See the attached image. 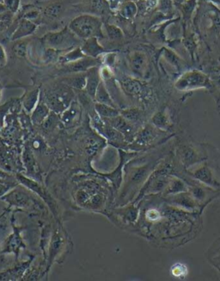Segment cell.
Segmentation results:
<instances>
[{
  "label": "cell",
  "instance_id": "6da1fadb",
  "mask_svg": "<svg viewBox=\"0 0 220 281\" xmlns=\"http://www.w3.org/2000/svg\"><path fill=\"white\" fill-rule=\"evenodd\" d=\"M77 205L92 211H100L105 205V192L94 182H88L78 187L75 193Z\"/></svg>",
  "mask_w": 220,
  "mask_h": 281
},
{
  "label": "cell",
  "instance_id": "7a4b0ae2",
  "mask_svg": "<svg viewBox=\"0 0 220 281\" xmlns=\"http://www.w3.org/2000/svg\"><path fill=\"white\" fill-rule=\"evenodd\" d=\"M68 27L79 39L88 40L93 37H104L102 21L99 17L93 15L85 14L77 16L70 22Z\"/></svg>",
  "mask_w": 220,
  "mask_h": 281
},
{
  "label": "cell",
  "instance_id": "3957f363",
  "mask_svg": "<svg viewBox=\"0 0 220 281\" xmlns=\"http://www.w3.org/2000/svg\"><path fill=\"white\" fill-rule=\"evenodd\" d=\"M73 89L65 84L48 91L45 96V102L54 112L61 114L73 101Z\"/></svg>",
  "mask_w": 220,
  "mask_h": 281
},
{
  "label": "cell",
  "instance_id": "277c9868",
  "mask_svg": "<svg viewBox=\"0 0 220 281\" xmlns=\"http://www.w3.org/2000/svg\"><path fill=\"white\" fill-rule=\"evenodd\" d=\"M77 35L72 31L69 27L65 28L61 31L48 33L42 38V41L48 48H55L56 50H68L73 48L79 43V40Z\"/></svg>",
  "mask_w": 220,
  "mask_h": 281
},
{
  "label": "cell",
  "instance_id": "5b68a950",
  "mask_svg": "<svg viewBox=\"0 0 220 281\" xmlns=\"http://www.w3.org/2000/svg\"><path fill=\"white\" fill-rule=\"evenodd\" d=\"M209 80L204 74L199 72H190L182 75L176 83V88L180 91H189L193 89L207 87Z\"/></svg>",
  "mask_w": 220,
  "mask_h": 281
},
{
  "label": "cell",
  "instance_id": "8992f818",
  "mask_svg": "<svg viewBox=\"0 0 220 281\" xmlns=\"http://www.w3.org/2000/svg\"><path fill=\"white\" fill-rule=\"evenodd\" d=\"M11 224H12L13 232L4 242L2 254L12 253L16 256V260H17L19 256L20 250L25 248V244L22 240V235H21L23 228L18 227L15 225L14 214L12 215V218H11Z\"/></svg>",
  "mask_w": 220,
  "mask_h": 281
},
{
  "label": "cell",
  "instance_id": "52a82bcc",
  "mask_svg": "<svg viewBox=\"0 0 220 281\" xmlns=\"http://www.w3.org/2000/svg\"><path fill=\"white\" fill-rule=\"evenodd\" d=\"M16 179L19 182L20 184L24 185L27 188L32 190L33 192L37 193L49 205V207L54 212V214H57L55 200L52 198V196L47 192V190L45 189L44 187H42L38 183H36L35 181L31 180V179H29L28 177H24L19 173H17V175H16Z\"/></svg>",
  "mask_w": 220,
  "mask_h": 281
},
{
  "label": "cell",
  "instance_id": "ba28073f",
  "mask_svg": "<svg viewBox=\"0 0 220 281\" xmlns=\"http://www.w3.org/2000/svg\"><path fill=\"white\" fill-rule=\"evenodd\" d=\"M82 114L81 106L77 101H73L66 110L61 113V121L67 128H72L79 122Z\"/></svg>",
  "mask_w": 220,
  "mask_h": 281
},
{
  "label": "cell",
  "instance_id": "9c48e42d",
  "mask_svg": "<svg viewBox=\"0 0 220 281\" xmlns=\"http://www.w3.org/2000/svg\"><path fill=\"white\" fill-rule=\"evenodd\" d=\"M168 199L171 205L176 207H180L188 212H195L199 205L189 192L169 195Z\"/></svg>",
  "mask_w": 220,
  "mask_h": 281
},
{
  "label": "cell",
  "instance_id": "30bf717a",
  "mask_svg": "<svg viewBox=\"0 0 220 281\" xmlns=\"http://www.w3.org/2000/svg\"><path fill=\"white\" fill-rule=\"evenodd\" d=\"M120 154H121V162L115 171L110 173H107V174H100L101 177H103L110 181L114 189L115 190L119 189L121 187V183H122V174H123V166L129 158L134 156V154L127 153L122 151H120Z\"/></svg>",
  "mask_w": 220,
  "mask_h": 281
},
{
  "label": "cell",
  "instance_id": "8fae6325",
  "mask_svg": "<svg viewBox=\"0 0 220 281\" xmlns=\"http://www.w3.org/2000/svg\"><path fill=\"white\" fill-rule=\"evenodd\" d=\"M103 120H105L108 123L110 124L114 128H115L122 135L124 136L126 140H130L134 138V126L130 121L125 119L124 117L121 114L118 116L114 117V118L103 119Z\"/></svg>",
  "mask_w": 220,
  "mask_h": 281
},
{
  "label": "cell",
  "instance_id": "7c38bea8",
  "mask_svg": "<svg viewBox=\"0 0 220 281\" xmlns=\"http://www.w3.org/2000/svg\"><path fill=\"white\" fill-rule=\"evenodd\" d=\"M192 177L196 180L200 181L204 185L218 188L220 187V183L215 177L213 171L208 166H201L192 171Z\"/></svg>",
  "mask_w": 220,
  "mask_h": 281
},
{
  "label": "cell",
  "instance_id": "4fadbf2b",
  "mask_svg": "<svg viewBox=\"0 0 220 281\" xmlns=\"http://www.w3.org/2000/svg\"><path fill=\"white\" fill-rule=\"evenodd\" d=\"M85 74H86L85 92L90 97L95 100L96 90L98 88L100 83L102 82L100 69L97 67H91L89 70H87Z\"/></svg>",
  "mask_w": 220,
  "mask_h": 281
},
{
  "label": "cell",
  "instance_id": "5bb4252c",
  "mask_svg": "<svg viewBox=\"0 0 220 281\" xmlns=\"http://www.w3.org/2000/svg\"><path fill=\"white\" fill-rule=\"evenodd\" d=\"M37 29V25L31 20L22 18L18 22L16 30L11 36V41H18L33 35Z\"/></svg>",
  "mask_w": 220,
  "mask_h": 281
},
{
  "label": "cell",
  "instance_id": "9a60e30c",
  "mask_svg": "<svg viewBox=\"0 0 220 281\" xmlns=\"http://www.w3.org/2000/svg\"><path fill=\"white\" fill-rule=\"evenodd\" d=\"M31 262H32V259H29L26 262L16 266L15 268L8 269L5 271L0 272V281H18V280H21V277L24 275L25 272L29 269Z\"/></svg>",
  "mask_w": 220,
  "mask_h": 281
},
{
  "label": "cell",
  "instance_id": "2e32d148",
  "mask_svg": "<svg viewBox=\"0 0 220 281\" xmlns=\"http://www.w3.org/2000/svg\"><path fill=\"white\" fill-rule=\"evenodd\" d=\"M98 64L99 62L96 60V58L86 56L72 63L67 64V71L70 73H79L86 72L87 70H89L91 67H97Z\"/></svg>",
  "mask_w": 220,
  "mask_h": 281
},
{
  "label": "cell",
  "instance_id": "e0dca14e",
  "mask_svg": "<svg viewBox=\"0 0 220 281\" xmlns=\"http://www.w3.org/2000/svg\"><path fill=\"white\" fill-rule=\"evenodd\" d=\"M50 114V108L48 107L45 101L40 100L38 104L36 105L35 109L31 113V121L34 125H42L44 123L45 120L48 119Z\"/></svg>",
  "mask_w": 220,
  "mask_h": 281
},
{
  "label": "cell",
  "instance_id": "ac0fdd59",
  "mask_svg": "<svg viewBox=\"0 0 220 281\" xmlns=\"http://www.w3.org/2000/svg\"><path fill=\"white\" fill-rule=\"evenodd\" d=\"M81 49L86 56L92 58H97L100 54H103L106 52L104 48L99 44L98 38H96V37L85 40V42L83 43Z\"/></svg>",
  "mask_w": 220,
  "mask_h": 281
},
{
  "label": "cell",
  "instance_id": "d6986e66",
  "mask_svg": "<svg viewBox=\"0 0 220 281\" xmlns=\"http://www.w3.org/2000/svg\"><path fill=\"white\" fill-rule=\"evenodd\" d=\"M115 213L126 223L134 224L138 220L140 209L135 205H128L125 207L116 209Z\"/></svg>",
  "mask_w": 220,
  "mask_h": 281
},
{
  "label": "cell",
  "instance_id": "ffe728a7",
  "mask_svg": "<svg viewBox=\"0 0 220 281\" xmlns=\"http://www.w3.org/2000/svg\"><path fill=\"white\" fill-rule=\"evenodd\" d=\"M189 191V187L177 177H170L168 186L166 187L163 193L166 195H173L180 193H185Z\"/></svg>",
  "mask_w": 220,
  "mask_h": 281
},
{
  "label": "cell",
  "instance_id": "44dd1931",
  "mask_svg": "<svg viewBox=\"0 0 220 281\" xmlns=\"http://www.w3.org/2000/svg\"><path fill=\"white\" fill-rule=\"evenodd\" d=\"M40 97V90L34 89L30 92H27L22 98V107L27 114L32 113L36 105L38 104Z\"/></svg>",
  "mask_w": 220,
  "mask_h": 281
},
{
  "label": "cell",
  "instance_id": "7402d4cb",
  "mask_svg": "<svg viewBox=\"0 0 220 281\" xmlns=\"http://www.w3.org/2000/svg\"><path fill=\"white\" fill-rule=\"evenodd\" d=\"M62 243H63V238L61 237V232L58 231H55L53 237H52L51 244H50V248H49L48 269H49L50 266L53 264V262L55 259V257L59 255L61 247H62Z\"/></svg>",
  "mask_w": 220,
  "mask_h": 281
},
{
  "label": "cell",
  "instance_id": "603a6c76",
  "mask_svg": "<svg viewBox=\"0 0 220 281\" xmlns=\"http://www.w3.org/2000/svg\"><path fill=\"white\" fill-rule=\"evenodd\" d=\"M65 84L72 89L77 91L85 90L86 86V74L85 73H76L75 75L65 79Z\"/></svg>",
  "mask_w": 220,
  "mask_h": 281
},
{
  "label": "cell",
  "instance_id": "cb8c5ba5",
  "mask_svg": "<svg viewBox=\"0 0 220 281\" xmlns=\"http://www.w3.org/2000/svg\"><path fill=\"white\" fill-rule=\"evenodd\" d=\"M95 110L96 114H98V116L102 119H110L121 114L120 111L116 109L115 107L100 102L95 103Z\"/></svg>",
  "mask_w": 220,
  "mask_h": 281
},
{
  "label": "cell",
  "instance_id": "d4e9b609",
  "mask_svg": "<svg viewBox=\"0 0 220 281\" xmlns=\"http://www.w3.org/2000/svg\"><path fill=\"white\" fill-rule=\"evenodd\" d=\"M121 85L122 89L128 95L137 96L141 95L142 92L141 84L134 79H128V78L121 79Z\"/></svg>",
  "mask_w": 220,
  "mask_h": 281
},
{
  "label": "cell",
  "instance_id": "484cf974",
  "mask_svg": "<svg viewBox=\"0 0 220 281\" xmlns=\"http://www.w3.org/2000/svg\"><path fill=\"white\" fill-rule=\"evenodd\" d=\"M155 137H156V132L154 131L153 128L149 126H146L138 134L135 144L136 146H147L155 139Z\"/></svg>",
  "mask_w": 220,
  "mask_h": 281
},
{
  "label": "cell",
  "instance_id": "4316f807",
  "mask_svg": "<svg viewBox=\"0 0 220 281\" xmlns=\"http://www.w3.org/2000/svg\"><path fill=\"white\" fill-rule=\"evenodd\" d=\"M146 65H147V60L143 54L135 52L132 54L130 57V66L134 73L141 75L146 68Z\"/></svg>",
  "mask_w": 220,
  "mask_h": 281
},
{
  "label": "cell",
  "instance_id": "83f0119b",
  "mask_svg": "<svg viewBox=\"0 0 220 281\" xmlns=\"http://www.w3.org/2000/svg\"><path fill=\"white\" fill-rule=\"evenodd\" d=\"M95 101L100 103H104V104L110 105L115 107V103L112 100L111 95L109 94L108 90L106 88L104 83H100L98 88L96 90V95H95Z\"/></svg>",
  "mask_w": 220,
  "mask_h": 281
},
{
  "label": "cell",
  "instance_id": "f1b7e54d",
  "mask_svg": "<svg viewBox=\"0 0 220 281\" xmlns=\"http://www.w3.org/2000/svg\"><path fill=\"white\" fill-rule=\"evenodd\" d=\"M23 165L27 169L28 172H32V177L35 176H38V172L35 171V169L37 168L36 165V162H35V158L33 155L32 151L31 149L29 148V146H25L24 149V152H23Z\"/></svg>",
  "mask_w": 220,
  "mask_h": 281
},
{
  "label": "cell",
  "instance_id": "f546056e",
  "mask_svg": "<svg viewBox=\"0 0 220 281\" xmlns=\"http://www.w3.org/2000/svg\"><path fill=\"white\" fill-rule=\"evenodd\" d=\"M64 6L61 3H54L49 4L46 7L44 10V15L48 18L50 19H55L61 16V13L63 12Z\"/></svg>",
  "mask_w": 220,
  "mask_h": 281
},
{
  "label": "cell",
  "instance_id": "4dcf8cb0",
  "mask_svg": "<svg viewBox=\"0 0 220 281\" xmlns=\"http://www.w3.org/2000/svg\"><path fill=\"white\" fill-rule=\"evenodd\" d=\"M86 57V55L83 54V51L81 48H75L73 50L68 53V54H65L64 56L60 58V60L64 62V63H72L76 60H80L82 58Z\"/></svg>",
  "mask_w": 220,
  "mask_h": 281
},
{
  "label": "cell",
  "instance_id": "1f68e13d",
  "mask_svg": "<svg viewBox=\"0 0 220 281\" xmlns=\"http://www.w3.org/2000/svg\"><path fill=\"white\" fill-rule=\"evenodd\" d=\"M120 13L125 18L130 19L137 13V6L133 2H127L121 5Z\"/></svg>",
  "mask_w": 220,
  "mask_h": 281
},
{
  "label": "cell",
  "instance_id": "d6a6232c",
  "mask_svg": "<svg viewBox=\"0 0 220 281\" xmlns=\"http://www.w3.org/2000/svg\"><path fill=\"white\" fill-rule=\"evenodd\" d=\"M190 194H191L194 199L196 200V202L200 204V203L204 202L206 199H207V191L203 187L201 186H194L192 187H189V191H188Z\"/></svg>",
  "mask_w": 220,
  "mask_h": 281
},
{
  "label": "cell",
  "instance_id": "836d02e7",
  "mask_svg": "<svg viewBox=\"0 0 220 281\" xmlns=\"http://www.w3.org/2000/svg\"><path fill=\"white\" fill-rule=\"evenodd\" d=\"M182 158L184 165H187V166L194 165L195 162H197V160H198L196 153L191 148L183 149L182 152Z\"/></svg>",
  "mask_w": 220,
  "mask_h": 281
},
{
  "label": "cell",
  "instance_id": "e575fe53",
  "mask_svg": "<svg viewBox=\"0 0 220 281\" xmlns=\"http://www.w3.org/2000/svg\"><path fill=\"white\" fill-rule=\"evenodd\" d=\"M105 29L107 35L110 40L117 41V40H121L123 37V33L117 26L107 24L105 25Z\"/></svg>",
  "mask_w": 220,
  "mask_h": 281
},
{
  "label": "cell",
  "instance_id": "d590c367",
  "mask_svg": "<svg viewBox=\"0 0 220 281\" xmlns=\"http://www.w3.org/2000/svg\"><path fill=\"white\" fill-rule=\"evenodd\" d=\"M13 47V51L16 56L20 58H25L27 55V48H28V41L23 40H18Z\"/></svg>",
  "mask_w": 220,
  "mask_h": 281
},
{
  "label": "cell",
  "instance_id": "8d00e7d4",
  "mask_svg": "<svg viewBox=\"0 0 220 281\" xmlns=\"http://www.w3.org/2000/svg\"><path fill=\"white\" fill-rule=\"evenodd\" d=\"M121 115L124 117L130 122H136L141 118V112L135 108H129L125 110L120 111Z\"/></svg>",
  "mask_w": 220,
  "mask_h": 281
},
{
  "label": "cell",
  "instance_id": "74e56055",
  "mask_svg": "<svg viewBox=\"0 0 220 281\" xmlns=\"http://www.w3.org/2000/svg\"><path fill=\"white\" fill-rule=\"evenodd\" d=\"M171 274L177 278L185 277L188 275V268L182 263H176L171 268Z\"/></svg>",
  "mask_w": 220,
  "mask_h": 281
},
{
  "label": "cell",
  "instance_id": "f35d334b",
  "mask_svg": "<svg viewBox=\"0 0 220 281\" xmlns=\"http://www.w3.org/2000/svg\"><path fill=\"white\" fill-rule=\"evenodd\" d=\"M161 218H162V213L156 208L148 209L145 213L146 220L150 223L159 221Z\"/></svg>",
  "mask_w": 220,
  "mask_h": 281
},
{
  "label": "cell",
  "instance_id": "ab89813d",
  "mask_svg": "<svg viewBox=\"0 0 220 281\" xmlns=\"http://www.w3.org/2000/svg\"><path fill=\"white\" fill-rule=\"evenodd\" d=\"M152 121H153L155 126H157V127H160V128L166 127L167 125H168V118H167L165 114L163 113V112L157 113V114L153 117Z\"/></svg>",
  "mask_w": 220,
  "mask_h": 281
},
{
  "label": "cell",
  "instance_id": "60d3db41",
  "mask_svg": "<svg viewBox=\"0 0 220 281\" xmlns=\"http://www.w3.org/2000/svg\"><path fill=\"white\" fill-rule=\"evenodd\" d=\"M60 51L56 50L55 48H48L45 52L44 60L47 63L55 62L57 60H60L59 57Z\"/></svg>",
  "mask_w": 220,
  "mask_h": 281
},
{
  "label": "cell",
  "instance_id": "b9f144b4",
  "mask_svg": "<svg viewBox=\"0 0 220 281\" xmlns=\"http://www.w3.org/2000/svg\"><path fill=\"white\" fill-rule=\"evenodd\" d=\"M3 3L5 5L7 10L10 12L16 13L20 6V0H3Z\"/></svg>",
  "mask_w": 220,
  "mask_h": 281
},
{
  "label": "cell",
  "instance_id": "7bdbcfd3",
  "mask_svg": "<svg viewBox=\"0 0 220 281\" xmlns=\"http://www.w3.org/2000/svg\"><path fill=\"white\" fill-rule=\"evenodd\" d=\"M11 103L12 102H7L6 104L4 106H2L0 107V130L3 126V123H4V117L6 115L7 112L10 109V107H11Z\"/></svg>",
  "mask_w": 220,
  "mask_h": 281
},
{
  "label": "cell",
  "instance_id": "ee69618b",
  "mask_svg": "<svg viewBox=\"0 0 220 281\" xmlns=\"http://www.w3.org/2000/svg\"><path fill=\"white\" fill-rule=\"evenodd\" d=\"M33 149L37 150V151H42V149L45 147V143L41 138H37V139H34L32 143Z\"/></svg>",
  "mask_w": 220,
  "mask_h": 281
},
{
  "label": "cell",
  "instance_id": "f6af8a7d",
  "mask_svg": "<svg viewBox=\"0 0 220 281\" xmlns=\"http://www.w3.org/2000/svg\"><path fill=\"white\" fill-rule=\"evenodd\" d=\"M7 56L3 46L0 44V67H3L6 64Z\"/></svg>",
  "mask_w": 220,
  "mask_h": 281
},
{
  "label": "cell",
  "instance_id": "bcb514c9",
  "mask_svg": "<svg viewBox=\"0 0 220 281\" xmlns=\"http://www.w3.org/2000/svg\"><path fill=\"white\" fill-rule=\"evenodd\" d=\"M103 61L105 62L106 67H111L113 64L115 63V54H107L104 56Z\"/></svg>",
  "mask_w": 220,
  "mask_h": 281
},
{
  "label": "cell",
  "instance_id": "7dc6e473",
  "mask_svg": "<svg viewBox=\"0 0 220 281\" xmlns=\"http://www.w3.org/2000/svg\"><path fill=\"white\" fill-rule=\"evenodd\" d=\"M39 16L38 10H29L28 12L26 13L25 15L23 16V18L26 19L32 20L35 19L37 16Z\"/></svg>",
  "mask_w": 220,
  "mask_h": 281
},
{
  "label": "cell",
  "instance_id": "c3c4849f",
  "mask_svg": "<svg viewBox=\"0 0 220 281\" xmlns=\"http://www.w3.org/2000/svg\"><path fill=\"white\" fill-rule=\"evenodd\" d=\"M9 22H3V21H0V32H3L4 29H6L7 27L9 26Z\"/></svg>",
  "mask_w": 220,
  "mask_h": 281
},
{
  "label": "cell",
  "instance_id": "681fc988",
  "mask_svg": "<svg viewBox=\"0 0 220 281\" xmlns=\"http://www.w3.org/2000/svg\"><path fill=\"white\" fill-rule=\"evenodd\" d=\"M7 10H7V8L5 7V5H4L3 3H0V14L5 12Z\"/></svg>",
  "mask_w": 220,
  "mask_h": 281
},
{
  "label": "cell",
  "instance_id": "f907efd6",
  "mask_svg": "<svg viewBox=\"0 0 220 281\" xmlns=\"http://www.w3.org/2000/svg\"><path fill=\"white\" fill-rule=\"evenodd\" d=\"M2 96H3V94H2V88L0 87V101L2 100Z\"/></svg>",
  "mask_w": 220,
  "mask_h": 281
}]
</instances>
